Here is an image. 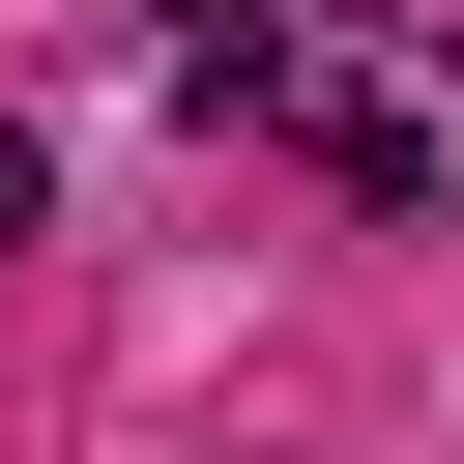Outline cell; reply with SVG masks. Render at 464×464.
<instances>
[{"mask_svg":"<svg viewBox=\"0 0 464 464\" xmlns=\"http://www.w3.org/2000/svg\"><path fill=\"white\" fill-rule=\"evenodd\" d=\"M29 203H58V174H29V116H0V232H29Z\"/></svg>","mask_w":464,"mask_h":464,"instance_id":"obj_1","label":"cell"}]
</instances>
